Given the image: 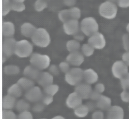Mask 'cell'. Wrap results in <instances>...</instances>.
Returning a JSON list of instances; mask_svg holds the SVG:
<instances>
[{
	"instance_id": "6da1fadb",
	"label": "cell",
	"mask_w": 129,
	"mask_h": 119,
	"mask_svg": "<svg viewBox=\"0 0 129 119\" xmlns=\"http://www.w3.org/2000/svg\"><path fill=\"white\" fill-rule=\"evenodd\" d=\"M31 39L34 45L41 48L47 47L50 42V35L43 28H37Z\"/></svg>"
},
{
	"instance_id": "7a4b0ae2",
	"label": "cell",
	"mask_w": 129,
	"mask_h": 119,
	"mask_svg": "<svg viewBox=\"0 0 129 119\" xmlns=\"http://www.w3.org/2000/svg\"><path fill=\"white\" fill-rule=\"evenodd\" d=\"M33 50L31 42L26 39H22L16 41L14 54L20 58H27L31 55Z\"/></svg>"
},
{
	"instance_id": "3957f363",
	"label": "cell",
	"mask_w": 129,
	"mask_h": 119,
	"mask_svg": "<svg viewBox=\"0 0 129 119\" xmlns=\"http://www.w3.org/2000/svg\"><path fill=\"white\" fill-rule=\"evenodd\" d=\"M80 29L85 36L90 37L98 32L99 25L95 18L92 17H87L81 21Z\"/></svg>"
},
{
	"instance_id": "277c9868",
	"label": "cell",
	"mask_w": 129,
	"mask_h": 119,
	"mask_svg": "<svg viewBox=\"0 0 129 119\" xmlns=\"http://www.w3.org/2000/svg\"><path fill=\"white\" fill-rule=\"evenodd\" d=\"M29 61L31 65L41 71L48 68L50 64V59L48 55L38 52L32 53Z\"/></svg>"
},
{
	"instance_id": "5b68a950",
	"label": "cell",
	"mask_w": 129,
	"mask_h": 119,
	"mask_svg": "<svg viewBox=\"0 0 129 119\" xmlns=\"http://www.w3.org/2000/svg\"><path fill=\"white\" fill-rule=\"evenodd\" d=\"M117 13L116 5L109 1H105L100 4L99 7V13L103 18L106 19H114Z\"/></svg>"
},
{
	"instance_id": "8992f818",
	"label": "cell",
	"mask_w": 129,
	"mask_h": 119,
	"mask_svg": "<svg viewBox=\"0 0 129 119\" xmlns=\"http://www.w3.org/2000/svg\"><path fill=\"white\" fill-rule=\"evenodd\" d=\"M84 70L77 67L71 68L65 74L64 80L71 86H76L83 80Z\"/></svg>"
},
{
	"instance_id": "52a82bcc",
	"label": "cell",
	"mask_w": 129,
	"mask_h": 119,
	"mask_svg": "<svg viewBox=\"0 0 129 119\" xmlns=\"http://www.w3.org/2000/svg\"><path fill=\"white\" fill-rule=\"evenodd\" d=\"M111 72L115 78L121 79L128 73V66L122 61H116L112 66Z\"/></svg>"
},
{
	"instance_id": "ba28073f",
	"label": "cell",
	"mask_w": 129,
	"mask_h": 119,
	"mask_svg": "<svg viewBox=\"0 0 129 119\" xmlns=\"http://www.w3.org/2000/svg\"><path fill=\"white\" fill-rule=\"evenodd\" d=\"M88 43L96 49H102L106 45V40L101 33L97 32L89 37Z\"/></svg>"
},
{
	"instance_id": "9c48e42d",
	"label": "cell",
	"mask_w": 129,
	"mask_h": 119,
	"mask_svg": "<svg viewBox=\"0 0 129 119\" xmlns=\"http://www.w3.org/2000/svg\"><path fill=\"white\" fill-rule=\"evenodd\" d=\"M24 96L29 102L36 103L41 101L43 94L39 87L34 86L26 91Z\"/></svg>"
},
{
	"instance_id": "30bf717a",
	"label": "cell",
	"mask_w": 129,
	"mask_h": 119,
	"mask_svg": "<svg viewBox=\"0 0 129 119\" xmlns=\"http://www.w3.org/2000/svg\"><path fill=\"white\" fill-rule=\"evenodd\" d=\"M93 89L90 84L86 82H81L75 86V91L83 99L90 98Z\"/></svg>"
},
{
	"instance_id": "8fae6325",
	"label": "cell",
	"mask_w": 129,
	"mask_h": 119,
	"mask_svg": "<svg viewBox=\"0 0 129 119\" xmlns=\"http://www.w3.org/2000/svg\"><path fill=\"white\" fill-rule=\"evenodd\" d=\"M16 41L13 37H5L3 41V55L9 57L14 53Z\"/></svg>"
},
{
	"instance_id": "7c38bea8",
	"label": "cell",
	"mask_w": 129,
	"mask_h": 119,
	"mask_svg": "<svg viewBox=\"0 0 129 119\" xmlns=\"http://www.w3.org/2000/svg\"><path fill=\"white\" fill-rule=\"evenodd\" d=\"M80 26L78 20L71 19L63 24V30L67 35H74L79 31Z\"/></svg>"
},
{
	"instance_id": "4fadbf2b",
	"label": "cell",
	"mask_w": 129,
	"mask_h": 119,
	"mask_svg": "<svg viewBox=\"0 0 129 119\" xmlns=\"http://www.w3.org/2000/svg\"><path fill=\"white\" fill-rule=\"evenodd\" d=\"M84 55L79 51L70 52L66 57V61L68 62L70 65L74 67L81 66L84 62Z\"/></svg>"
},
{
	"instance_id": "5bb4252c",
	"label": "cell",
	"mask_w": 129,
	"mask_h": 119,
	"mask_svg": "<svg viewBox=\"0 0 129 119\" xmlns=\"http://www.w3.org/2000/svg\"><path fill=\"white\" fill-rule=\"evenodd\" d=\"M83 99L75 92L71 93L67 97L66 104L68 107L74 109L82 104Z\"/></svg>"
},
{
	"instance_id": "9a60e30c",
	"label": "cell",
	"mask_w": 129,
	"mask_h": 119,
	"mask_svg": "<svg viewBox=\"0 0 129 119\" xmlns=\"http://www.w3.org/2000/svg\"><path fill=\"white\" fill-rule=\"evenodd\" d=\"M106 119H123L124 110L123 109L118 105L111 106L107 110Z\"/></svg>"
},
{
	"instance_id": "2e32d148",
	"label": "cell",
	"mask_w": 129,
	"mask_h": 119,
	"mask_svg": "<svg viewBox=\"0 0 129 119\" xmlns=\"http://www.w3.org/2000/svg\"><path fill=\"white\" fill-rule=\"evenodd\" d=\"M41 72V70L30 64L25 67L23 70V74L24 77L33 81H37Z\"/></svg>"
},
{
	"instance_id": "e0dca14e",
	"label": "cell",
	"mask_w": 129,
	"mask_h": 119,
	"mask_svg": "<svg viewBox=\"0 0 129 119\" xmlns=\"http://www.w3.org/2000/svg\"><path fill=\"white\" fill-rule=\"evenodd\" d=\"M83 80L85 82L92 85L98 81V75L93 69L88 68L84 70Z\"/></svg>"
},
{
	"instance_id": "ac0fdd59",
	"label": "cell",
	"mask_w": 129,
	"mask_h": 119,
	"mask_svg": "<svg viewBox=\"0 0 129 119\" xmlns=\"http://www.w3.org/2000/svg\"><path fill=\"white\" fill-rule=\"evenodd\" d=\"M53 77L49 72H41L37 82L38 84L43 87L53 83Z\"/></svg>"
},
{
	"instance_id": "d6986e66",
	"label": "cell",
	"mask_w": 129,
	"mask_h": 119,
	"mask_svg": "<svg viewBox=\"0 0 129 119\" xmlns=\"http://www.w3.org/2000/svg\"><path fill=\"white\" fill-rule=\"evenodd\" d=\"M36 29L32 24L29 22H25L21 25L20 32L23 36L26 38H31Z\"/></svg>"
},
{
	"instance_id": "ffe728a7",
	"label": "cell",
	"mask_w": 129,
	"mask_h": 119,
	"mask_svg": "<svg viewBox=\"0 0 129 119\" xmlns=\"http://www.w3.org/2000/svg\"><path fill=\"white\" fill-rule=\"evenodd\" d=\"M15 32L14 24L10 21H5L3 23L2 34L5 37H12Z\"/></svg>"
},
{
	"instance_id": "44dd1931",
	"label": "cell",
	"mask_w": 129,
	"mask_h": 119,
	"mask_svg": "<svg viewBox=\"0 0 129 119\" xmlns=\"http://www.w3.org/2000/svg\"><path fill=\"white\" fill-rule=\"evenodd\" d=\"M97 108L101 110H108L111 106V99L105 95H101L96 101Z\"/></svg>"
},
{
	"instance_id": "7402d4cb",
	"label": "cell",
	"mask_w": 129,
	"mask_h": 119,
	"mask_svg": "<svg viewBox=\"0 0 129 119\" xmlns=\"http://www.w3.org/2000/svg\"><path fill=\"white\" fill-rule=\"evenodd\" d=\"M16 98L7 94L5 95L2 100V108L3 109L11 110L16 103Z\"/></svg>"
},
{
	"instance_id": "603a6c76",
	"label": "cell",
	"mask_w": 129,
	"mask_h": 119,
	"mask_svg": "<svg viewBox=\"0 0 129 119\" xmlns=\"http://www.w3.org/2000/svg\"><path fill=\"white\" fill-rule=\"evenodd\" d=\"M22 88V89L26 91L35 86L33 80L25 77L20 78L17 82Z\"/></svg>"
},
{
	"instance_id": "cb8c5ba5",
	"label": "cell",
	"mask_w": 129,
	"mask_h": 119,
	"mask_svg": "<svg viewBox=\"0 0 129 119\" xmlns=\"http://www.w3.org/2000/svg\"><path fill=\"white\" fill-rule=\"evenodd\" d=\"M23 90L17 83L12 84L7 90V93L16 98L21 97L22 95Z\"/></svg>"
},
{
	"instance_id": "d4e9b609",
	"label": "cell",
	"mask_w": 129,
	"mask_h": 119,
	"mask_svg": "<svg viewBox=\"0 0 129 119\" xmlns=\"http://www.w3.org/2000/svg\"><path fill=\"white\" fill-rule=\"evenodd\" d=\"M15 108L16 110L20 113L26 111H29L30 108V105L29 101L26 99H21L16 102Z\"/></svg>"
},
{
	"instance_id": "484cf974",
	"label": "cell",
	"mask_w": 129,
	"mask_h": 119,
	"mask_svg": "<svg viewBox=\"0 0 129 119\" xmlns=\"http://www.w3.org/2000/svg\"><path fill=\"white\" fill-rule=\"evenodd\" d=\"M89 110L86 104H81L74 109L75 115L79 118H84L89 113Z\"/></svg>"
},
{
	"instance_id": "4316f807",
	"label": "cell",
	"mask_w": 129,
	"mask_h": 119,
	"mask_svg": "<svg viewBox=\"0 0 129 119\" xmlns=\"http://www.w3.org/2000/svg\"><path fill=\"white\" fill-rule=\"evenodd\" d=\"M20 68L15 65H8L3 68L4 73L7 76L17 75L20 73Z\"/></svg>"
},
{
	"instance_id": "83f0119b",
	"label": "cell",
	"mask_w": 129,
	"mask_h": 119,
	"mask_svg": "<svg viewBox=\"0 0 129 119\" xmlns=\"http://www.w3.org/2000/svg\"><path fill=\"white\" fill-rule=\"evenodd\" d=\"M66 47L68 51L70 52H73L79 51L81 46L79 41L76 39H71L67 41L66 43Z\"/></svg>"
},
{
	"instance_id": "f1b7e54d",
	"label": "cell",
	"mask_w": 129,
	"mask_h": 119,
	"mask_svg": "<svg viewBox=\"0 0 129 119\" xmlns=\"http://www.w3.org/2000/svg\"><path fill=\"white\" fill-rule=\"evenodd\" d=\"M82 54L87 57H89L93 54L95 48L89 43L83 44L81 48Z\"/></svg>"
},
{
	"instance_id": "f546056e",
	"label": "cell",
	"mask_w": 129,
	"mask_h": 119,
	"mask_svg": "<svg viewBox=\"0 0 129 119\" xmlns=\"http://www.w3.org/2000/svg\"><path fill=\"white\" fill-rule=\"evenodd\" d=\"M59 90V86L58 85L55 84H51L49 85L43 87V91L45 94H48L50 95L54 96L55 95Z\"/></svg>"
},
{
	"instance_id": "4dcf8cb0",
	"label": "cell",
	"mask_w": 129,
	"mask_h": 119,
	"mask_svg": "<svg viewBox=\"0 0 129 119\" xmlns=\"http://www.w3.org/2000/svg\"><path fill=\"white\" fill-rule=\"evenodd\" d=\"M58 17L60 21L64 23V22L71 19L69 9L61 10L58 14Z\"/></svg>"
},
{
	"instance_id": "1f68e13d",
	"label": "cell",
	"mask_w": 129,
	"mask_h": 119,
	"mask_svg": "<svg viewBox=\"0 0 129 119\" xmlns=\"http://www.w3.org/2000/svg\"><path fill=\"white\" fill-rule=\"evenodd\" d=\"M71 19L78 20L81 16V11L80 9L76 7H71L69 9Z\"/></svg>"
},
{
	"instance_id": "d6a6232c",
	"label": "cell",
	"mask_w": 129,
	"mask_h": 119,
	"mask_svg": "<svg viewBox=\"0 0 129 119\" xmlns=\"http://www.w3.org/2000/svg\"><path fill=\"white\" fill-rule=\"evenodd\" d=\"M12 1L2 0V15L5 16L7 15L11 10Z\"/></svg>"
},
{
	"instance_id": "836d02e7",
	"label": "cell",
	"mask_w": 129,
	"mask_h": 119,
	"mask_svg": "<svg viewBox=\"0 0 129 119\" xmlns=\"http://www.w3.org/2000/svg\"><path fill=\"white\" fill-rule=\"evenodd\" d=\"M26 7L24 3L21 2H17L12 1L11 4V10L17 12H21L25 10Z\"/></svg>"
},
{
	"instance_id": "e575fe53",
	"label": "cell",
	"mask_w": 129,
	"mask_h": 119,
	"mask_svg": "<svg viewBox=\"0 0 129 119\" xmlns=\"http://www.w3.org/2000/svg\"><path fill=\"white\" fill-rule=\"evenodd\" d=\"M47 7L46 0H36L34 4V9L38 12H40L45 9Z\"/></svg>"
},
{
	"instance_id": "d590c367",
	"label": "cell",
	"mask_w": 129,
	"mask_h": 119,
	"mask_svg": "<svg viewBox=\"0 0 129 119\" xmlns=\"http://www.w3.org/2000/svg\"><path fill=\"white\" fill-rule=\"evenodd\" d=\"M2 119H17V116L15 113L11 110L3 109Z\"/></svg>"
},
{
	"instance_id": "8d00e7d4",
	"label": "cell",
	"mask_w": 129,
	"mask_h": 119,
	"mask_svg": "<svg viewBox=\"0 0 129 119\" xmlns=\"http://www.w3.org/2000/svg\"><path fill=\"white\" fill-rule=\"evenodd\" d=\"M120 80V85L123 90L129 89V73Z\"/></svg>"
},
{
	"instance_id": "74e56055",
	"label": "cell",
	"mask_w": 129,
	"mask_h": 119,
	"mask_svg": "<svg viewBox=\"0 0 129 119\" xmlns=\"http://www.w3.org/2000/svg\"><path fill=\"white\" fill-rule=\"evenodd\" d=\"M58 67L59 70L62 73L66 74L68 73L71 69L70 68V64L67 61L62 62L59 64Z\"/></svg>"
},
{
	"instance_id": "f35d334b",
	"label": "cell",
	"mask_w": 129,
	"mask_h": 119,
	"mask_svg": "<svg viewBox=\"0 0 129 119\" xmlns=\"http://www.w3.org/2000/svg\"><path fill=\"white\" fill-rule=\"evenodd\" d=\"M41 101L45 105H48L52 103L53 101V96L45 94L43 95Z\"/></svg>"
},
{
	"instance_id": "ab89813d",
	"label": "cell",
	"mask_w": 129,
	"mask_h": 119,
	"mask_svg": "<svg viewBox=\"0 0 129 119\" xmlns=\"http://www.w3.org/2000/svg\"><path fill=\"white\" fill-rule=\"evenodd\" d=\"M17 119H33V115L29 111L20 112L17 116Z\"/></svg>"
},
{
	"instance_id": "60d3db41",
	"label": "cell",
	"mask_w": 129,
	"mask_h": 119,
	"mask_svg": "<svg viewBox=\"0 0 129 119\" xmlns=\"http://www.w3.org/2000/svg\"><path fill=\"white\" fill-rule=\"evenodd\" d=\"M48 71H49V72L51 74H52L53 76L58 75L60 71L59 67L54 64L49 66V67H48Z\"/></svg>"
},
{
	"instance_id": "b9f144b4",
	"label": "cell",
	"mask_w": 129,
	"mask_h": 119,
	"mask_svg": "<svg viewBox=\"0 0 129 119\" xmlns=\"http://www.w3.org/2000/svg\"><path fill=\"white\" fill-rule=\"evenodd\" d=\"M122 45L126 51H129V34H124L122 37Z\"/></svg>"
},
{
	"instance_id": "7bdbcfd3",
	"label": "cell",
	"mask_w": 129,
	"mask_h": 119,
	"mask_svg": "<svg viewBox=\"0 0 129 119\" xmlns=\"http://www.w3.org/2000/svg\"><path fill=\"white\" fill-rule=\"evenodd\" d=\"M91 117L92 119H104V114L101 110H96L92 114Z\"/></svg>"
},
{
	"instance_id": "ee69618b",
	"label": "cell",
	"mask_w": 129,
	"mask_h": 119,
	"mask_svg": "<svg viewBox=\"0 0 129 119\" xmlns=\"http://www.w3.org/2000/svg\"><path fill=\"white\" fill-rule=\"evenodd\" d=\"M45 105L41 102H36L32 107V110L35 112H40L44 109Z\"/></svg>"
},
{
	"instance_id": "f6af8a7d",
	"label": "cell",
	"mask_w": 129,
	"mask_h": 119,
	"mask_svg": "<svg viewBox=\"0 0 129 119\" xmlns=\"http://www.w3.org/2000/svg\"><path fill=\"white\" fill-rule=\"evenodd\" d=\"M120 98L121 100L124 102H129V91L124 90L120 93Z\"/></svg>"
},
{
	"instance_id": "bcb514c9",
	"label": "cell",
	"mask_w": 129,
	"mask_h": 119,
	"mask_svg": "<svg viewBox=\"0 0 129 119\" xmlns=\"http://www.w3.org/2000/svg\"><path fill=\"white\" fill-rule=\"evenodd\" d=\"M85 104L88 107L90 111H95L96 108H98L97 106L96 101H94L92 100L91 101H88L87 102H86V103Z\"/></svg>"
},
{
	"instance_id": "7dc6e473",
	"label": "cell",
	"mask_w": 129,
	"mask_h": 119,
	"mask_svg": "<svg viewBox=\"0 0 129 119\" xmlns=\"http://www.w3.org/2000/svg\"><path fill=\"white\" fill-rule=\"evenodd\" d=\"M101 95L102 94L101 93H99L98 92L94 89L91 93V95L90 96V99H91V100L93 101H97L99 99Z\"/></svg>"
},
{
	"instance_id": "c3c4849f",
	"label": "cell",
	"mask_w": 129,
	"mask_h": 119,
	"mask_svg": "<svg viewBox=\"0 0 129 119\" xmlns=\"http://www.w3.org/2000/svg\"><path fill=\"white\" fill-rule=\"evenodd\" d=\"M118 6L121 8L129 7V0H117Z\"/></svg>"
},
{
	"instance_id": "681fc988",
	"label": "cell",
	"mask_w": 129,
	"mask_h": 119,
	"mask_svg": "<svg viewBox=\"0 0 129 119\" xmlns=\"http://www.w3.org/2000/svg\"><path fill=\"white\" fill-rule=\"evenodd\" d=\"M105 89V88L104 85L101 83H98L96 84L94 87V90H95L96 91H97V92L101 94L104 91Z\"/></svg>"
},
{
	"instance_id": "f907efd6",
	"label": "cell",
	"mask_w": 129,
	"mask_h": 119,
	"mask_svg": "<svg viewBox=\"0 0 129 119\" xmlns=\"http://www.w3.org/2000/svg\"><path fill=\"white\" fill-rule=\"evenodd\" d=\"M84 35L85 34L82 32L81 30V31H80V30L78 32H77L74 35L75 39L79 41V42L83 40V39H84Z\"/></svg>"
},
{
	"instance_id": "816d5d0a",
	"label": "cell",
	"mask_w": 129,
	"mask_h": 119,
	"mask_svg": "<svg viewBox=\"0 0 129 119\" xmlns=\"http://www.w3.org/2000/svg\"><path fill=\"white\" fill-rule=\"evenodd\" d=\"M122 61L129 66V51H126L122 55Z\"/></svg>"
},
{
	"instance_id": "f5cc1de1",
	"label": "cell",
	"mask_w": 129,
	"mask_h": 119,
	"mask_svg": "<svg viewBox=\"0 0 129 119\" xmlns=\"http://www.w3.org/2000/svg\"><path fill=\"white\" fill-rule=\"evenodd\" d=\"M77 0H63V4L67 7H73L75 5Z\"/></svg>"
},
{
	"instance_id": "db71d44e",
	"label": "cell",
	"mask_w": 129,
	"mask_h": 119,
	"mask_svg": "<svg viewBox=\"0 0 129 119\" xmlns=\"http://www.w3.org/2000/svg\"><path fill=\"white\" fill-rule=\"evenodd\" d=\"M51 119H66V118L62 115H56V116H53Z\"/></svg>"
},
{
	"instance_id": "11a10c76",
	"label": "cell",
	"mask_w": 129,
	"mask_h": 119,
	"mask_svg": "<svg viewBox=\"0 0 129 119\" xmlns=\"http://www.w3.org/2000/svg\"><path fill=\"white\" fill-rule=\"evenodd\" d=\"M13 1H15V2H21V3H24V2L25 0H12Z\"/></svg>"
},
{
	"instance_id": "9f6ffc18",
	"label": "cell",
	"mask_w": 129,
	"mask_h": 119,
	"mask_svg": "<svg viewBox=\"0 0 129 119\" xmlns=\"http://www.w3.org/2000/svg\"><path fill=\"white\" fill-rule=\"evenodd\" d=\"M126 30L127 31V32L129 34V23L127 24V25H126Z\"/></svg>"
},
{
	"instance_id": "6f0895ef",
	"label": "cell",
	"mask_w": 129,
	"mask_h": 119,
	"mask_svg": "<svg viewBox=\"0 0 129 119\" xmlns=\"http://www.w3.org/2000/svg\"><path fill=\"white\" fill-rule=\"evenodd\" d=\"M107 1H109V2H116L117 0H106Z\"/></svg>"
},
{
	"instance_id": "680465c9",
	"label": "cell",
	"mask_w": 129,
	"mask_h": 119,
	"mask_svg": "<svg viewBox=\"0 0 129 119\" xmlns=\"http://www.w3.org/2000/svg\"><path fill=\"white\" fill-rule=\"evenodd\" d=\"M41 119H46V118H41Z\"/></svg>"
}]
</instances>
